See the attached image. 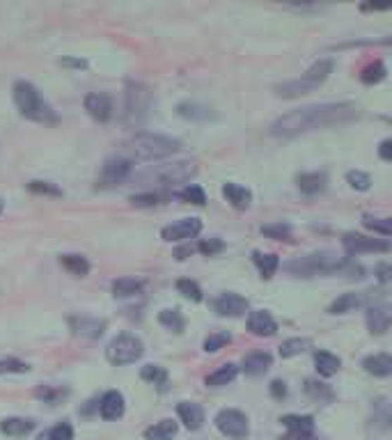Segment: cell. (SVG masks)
Here are the masks:
<instances>
[{
  "label": "cell",
  "instance_id": "cell-49",
  "mask_svg": "<svg viewBox=\"0 0 392 440\" xmlns=\"http://www.w3.org/2000/svg\"><path fill=\"white\" fill-rule=\"evenodd\" d=\"M37 396L48 404H55L58 399H63L65 396V390H51V387H41V390H37Z\"/></svg>",
  "mask_w": 392,
  "mask_h": 440
},
{
  "label": "cell",
  "instance_id": "cell-26",
  "mask_svg": "<svg viewBox=\"0 0 392 440\" xmlns=\"http://www.w3.org/2000/svg\"><path fill=\"white\" fill-rule=\"evenodd\" d=\"M32 429H34V422L23 420V418H7V420L0 422V431H3L5 436H12V438L28 436Z\"/></svg>",
  "mask_w": 392,
  "mask_h": 440
},
{
  "label": "cell",
  "instance_id": "cell-4",
  "mask_svg": "<svg viewBox=\"0 0 392 440\" xmlns=\"http://www.w3.org/2000/svg\"><path fill=\"white\" fill-rule=\"evenodd\" d=\"M330 72H333V60H319V62L312 65L308 72L301 74L299 79H292V81L277 85L275 94L282 99H299V97H303V94L315 92L319 85H324Z\"/></svg>",
  "mask_w": 392,
  "mask_h": 440
},
{
  "label": "cell",
  "instance_id": "cell-31",
  "mask_svg": "<svg viewBox=\"0 0 392 440\" xmlns=\"http://www.w3.org/2000/svg\"><path fill=\"white\" fill-rule=\"evenodd\" d=\"M141 289H143V282L136 278H119L112 282V296L115 298H131V296H136V293H141Z\"/></svg>",
  "mask_w": 392,
  "mask_h": 440
},
{
  "label": "cell",
  "instance_id": "cell-13",
  "mask_svg": "<svg viewBox=\"0 0 392 440\" xmlns=\"http://www.w3.org/2000/svg\"><path fill=\"white\" fill-rule=\"evenodd\" d=\"M129 175H131V161L129 159H110L106 166H103L101 175H99V186L101 188L117 186Z\"/></svg>",
  "mask_w": 392,
  "mask_h": 440
},
{
  "label": "cell",
  "instance_id": "cell-53",
  "mask_svg": "<svg viewBox=\"0 0 392 440\" xmlns=\"http://www.w3.org/2000/svg\"><path fill=\"white\" fill-rule=\"evenodd\" d=\"M63 67H76V69H85L87 62L85 60H78V58H63Z\"/></svg>",
  "mask_w": 392,
  "mask_h": 440
},
{
  "label": "cell",
  "instance_id": "cell-23",
  "mask_svg": "<svg viewBox=\"0 0 392 440\" xmlns=\"http://www.w3.org/2000/svg\"><path fill=\"white\" fill-rule=\"evenodd\" d=\"M372 427L377 431H392V401H388V399L374 401Z\"/></svg>",
  "mask_w": 392,
  "mask_h": 440
},
{
  "label": "cell",
  "instance_id": "cell-8",
  "mask_svg": "<svg viewBox=\"0 0 392 440\" xmlns=\"http://www.w3.org/2000/svg\"><path fill=\"white\" fill-rule=\"evenodd\" d=\"M195 172H197V166L193 161H177V163H168V166H159L147 177H152L156 184L172 186V184H184Z\"/></svg>",
  "mask_w": 392,
  "mask_h": 440
},
{
  "label": "cell",
  "instance_id": "cell-47",
  "mask_svg": "<svg viewBox=\"0 0 392 440\" xmlns=\"http://www.w3.org/2000/svg\"><path fill=\"white\" fill-rule=\"evenodd\" d=\"M197 248H200V253H204V255L211 257V255L221 253V250L225 248V244H223V241H218V239H209V241H202Z\"/></svg>",
  "mask_w": 392,
  "mask_h": 440
},
{
  "label": "cell",
  "instance_id": "cell-37",
  "mask_svg": "<svg viewBox=\"0 0 392 440\" xmlns=\"http://www.w3.org/2000/svg\"><path fill=\"white\" fill-rule=\"evenodd\" d=\"M41 440H74V427L67 425V422H60L53 429H48Z\"/></svg>",
  "mask_w": 392,
  "mask_h": 440
},
{
  "label": "cell",
  "instance_id": "cell-3",
  "mask_svg": "<svg viewBox=\"0 0 392 440\" xmlns=\"http://www.w3.org/2000/svg\"><path fill=\"white\" fill-rule=\"evenodd\" d=\"M14 103L25 119H32V122H41V124L60 122L55 110L44 101L41 92L34 88V85H30L28 81L14 83Z\"/></svg>",
  "mask_w": 392,
  "mask_h": 440
},
{
  "label": "cell",
  "instance_id": "cell-42",
  "mask_svg": "<svg viewBox=\"0 0 392 440\" xmlns=\"http://www.w3.org/2000/svg\"><path fill=\"white\" fill-rule=\"evenodd\" d=\"M225 344H230V335L228 333H214L204 340V351L216 353V351H221Z\"/></svg>",
  "mask_w": 392,
  "mask_h": 440
},
{
  "label": "cell",
  "instance_id": "cell-43",
  "mask_svg": "<svg viewBox=\"0 0 392 440\" xmlns=\"http://www.w3.org/2000/svg\"><path fill=\"white\" fill-rule=\"evenodd\" d=\"M346 181L355 188V191H367L370 184H372L370 175H365V172H360V170H351V172H348Z\"/></svg>",
  "mask_w": 392,
  "mask_h": 440
},
{
  "label": "cell",
  "instance_id": "cell-12",
  "mask_svg": "<svg viewBox=\"0 0 392 440\" xmlns=\"http://www.w3.org/2000/svg\"><path fill=\"white\" fill-rule=\"evenodd\" d=\"M200 229H202V222L200 218H184V220H177L172 222V225L163 227L161 229V239L163 241H186V239H193L200 234Z\"/></svg>",
  "mask_w": 392,
  "mask_h": 440
},
{
  "label": "cell",
  "instance_id": "cell-18",
  "mask_svg": "<svg viewBox=\"0 0 392 440\" xmlns=\"http://www.w3.org/2000/svg\"><path fill=\"white\" fill-rule=\"evenodd\" d=\"M367 328L374 335H383L392 328V307L372 305L367 309Z\"/></svg>",
  "mask_w": 392,
  "mask_h": 440
},
{
  "label": "cell",
  "instance_id": "cell-33",
  "mask_svg": "<svg viewBox=\"0 0 392 440\" xmlns=\"http://www.w3.org/2000/svg\"><path fill=\"white\" fill-rule=\"evenodd\" d=\"M252 260H255L257 269H259L261 278H264V280L273 278V273L277 271V266H280V260H277L275 255H261V253H255V255H252Z\"/></svg>",
  "mask_w": 392,
  "mask_h": 440
},
{
  "label": "cell",
  "instance_id": "cell-45",
  "mask_svg": "<svg viewBox=\"0 0 392 440\" xmlns=\"http://www.w3.org/2000/svg\"><path fill=\"white\" fill-rule=\"evenodd\" d=\"M28 365L21 360H0V374H25Z\"/></svg>",
  "mask_w": 392,
  "mask_h": 440
},
{
  "label": "cell",
  "instance_id": "cell-41",
  "mask_svg": "<svg viewBox=\"0 0 392 440\" xmlns=\"http://www.w3.org/2000/svg\"><path fill=\"white\" fill-rule=\"evenodd\" d=\"M179 197L184 202H190V204H197V206H202L204 202H207V195H204V191L200 186H186L184 191L179 193Z\"/></svg>",
  "mask_w": 392,
  "mask_h": 440
},
{
  "label": "cell",
  "instance_id": "cell-48",
  "mask_svg": "<svg viewBox=\"0 0 392 440\" xmlns=\"http://www.w3.org/2000/svg\"><path fill=\"white\" fill-rule=\"evenodd\" d=\"M131 204H133V206H156V204H159V195H154V193L133 195V197H131Z\"/></svg>",
  "mask_w": 392,
  "mask_h": 440
},
{
  "label": "cell",
  "instance_id": "cell-46",
  "mask_svg": "<svg viewBox=\"0 0 392 440\" xmlns=\"http://www.w3.org/2000/svg\"><path fill=\"white\" fill-rule=\"evenodd\" d=\"M261 234H266V236H271V239H289L292 229H289V225L275 222V225H264V227H261Z\"/></svg>",
  "mask_w": 392,
  "mask_h": 440
},
{
  "label": "cell",
  "instance_id": "cell-25",
  "mask_svg": "<svg viewBox=\"0 0 392 440\" xmlns=\"http://www.w3.org/2000/svg\"><path fill=\"white\" fill-rule=\"evenodd\" d=\"M223 193L228 197V202L232 206H237V209H248L250 202H252V193L248 191L246 186H239V184H225L223 186Z\"/></svg>",
  "mask_w": 392,
  "mask_h": 440
},
{
  "label": "cell",
  "instance_id": "cell-9",
  "mask_svg": "<svg viewBox=\"0 0 392 440\" xmlns=\"http://www.w3.org/2000/svg\"><path fill=\"white\" fill-rule=\"evenodd\" d=\"M216 427L228 438H246L248 436V418L237 408H223L216 415Z\"/></svg>",
  "mask_w": 392,
  "mask_h": 440
},
{
  "label": "cell",
  "instance_id": "cell-35",
  "mask_svg": "<svg viewBox=\"0 0 392 440\" xmlns=\"http://www.w3.org/2000/svg\"><path fill=\"white\" fill-rule=\"evenodd\" d=\"M141 378H145V381H150V383H154L156 387H161L163 390L165 383H168V372L159 365H145L141 369Z\"/></svg>",
  "mask_w": 392,
  "mask_h": 440
},
{
  "label": "cell",
  "instance_id": "cell-15",
  "mask_svg": "<svg viewBox=\"0 0 392 440\" xmlns=\"http://www.w3.org/2000/svg\"><path fill=\"white\" fill-rule=\"evenodd\" d=\"M214 309L221 316H241L248 309V300L239 293H223L214 300Z\"/></svg>",
  "mask_w": 392,
  "mask_h": 440
},
{
  "label": "cell",
  "instance_id": "cell-52",
  "mask_svg": "<svg viewBox=\"0 0 392 440\" xmlns=\"http://www.w3.org/2000/svg\"><path fill=\"white\" fill-rule=\"evenodd\" d=\"M271 394L275 396V399H282V396L287 394L285 383H282V381H273V383H271Z\"/></svg>",
  "mask_w": 392,
  "mask_h": 440
},
{
  "label": "cell",
  "instance_id": "cell-44",
  "mask_svg": "<svg viewBox=\"0 0 392 440\" xmlns=\"http://www.w3.org/2000/svg\"><path fill=\"white\" fill-rule=\"evenodd\" d=\"M28 191L30 193H41V195H63V191H60L58 186L48 184V181H30L28 184Z\"/></svg>",
  "mask_w": 392,
  "mask_h": 440
},
{
  "label": "cell",
  "instance_id": "cell-50",
  "mask_svg": "<svg viewBox=\"0 0 392 440\" xmlns=\"http://www.w3.org/2000/svg\"><path fill=\"white\" fill-rule=\"evenodd\" d=\"M377 280L379 282H390L392 280V266L390 264H379L377 266Z\"/></svg>",
  "mask_w": 392,
  "mask_h": 440
},
{
  "label": "cell",
  "instance_id": "cell-10",
  "mask_svg": "<svg viewBox=\"0 0 392 440\" xmlns=\"http://www.w3.org/2000/svg\"><path fill=\"white\" fill-rule=\"evenodd\" d=\"M282 425L287 434L280 440H315V418L312 415H285Z\"/></svg>",
  "mask_w": 392,
  "mask_h": 440
},
{
  "label": "cell",
  "instance_id": "cell-40",
  "mask_svg": "<svg viewBox=\"0 0 392 440\" xmlns=\"http://www.w3.org/2000/svg\"><path fill=\"white\" fill-rule=\"evenodd\" d=\"M383 76H386V67H383V62L381 60H377V62H372L370 67H365L362 69V76L360 79L365 81V83H379Z\"/></svg>",
  "mask_w": 392,
  "mask_h": 440
},
{
  "label": "cell",
  "instance_id": "cell-39",
  "mask_svg": "<svg viewBox=\"0 0 392 440\" xmlns=\"http://www.w3.org/2000/svg\"><path fill=\"white\" fill-rule=\"evenodd\" d=\"M177 291L184 293L188 300H193V303H200L202 300V289L197 287V282L193 280H177Z\"/></svg>",
  "mask_w": 392,
  "mask_h": 440
},
{
  "label": "cell",
  "instance_id": "cell-14",
  "mask_svg": "<svg viewBox=\"0 0 392 440\" xmlns=\"http://www.w3.org/2000/svg\"><path fill=\"white\" fill-rule=\"evenodd\" d=\"M83 106L87 113L97 119V122H108L112 115V101L108 94H101V92L87 94V97L83 99Z\"/></svg>",
  "mask_w": 392,
  "mask_h": 440
},
{
  "label": "cell",
  "instance_id": "cell-16",
  "mask_svg": "<svg viewBox=\"0 0 392 440\" xmlns=\"http://www.w3.org/2000/svg\"><path fill=\"white\" fill-rule=\"evenodd\" d=\"M67 324L72 328L74 335H81V338H87V340H97L99 335L103 333V321L99 319H92V316H67Z\"/></svg>",
  "mask_w": 392,
  "mask_h": 440
},
{
  "label": "cell",
  "instance_id": "cell-38",
  "mask_svg": "<svg viewBox=\"0 0 392 440\" xmlns=\"http://www.w3.org/2000/svg\"><path fill=\"white\" fill-rule=\"evenodd\" d=\"M362 225L383 236H392V218H365Z\"/></svg>",
  "mask_w": 392,
  "mask_h": 440
},
{
  "label": "cell",
  "instance_id": "cell-54",
  "mask_svg": "<svg viewBox=\"0 0 392 440\" xmlns=\"http://www.w3.org/2000/svg\"><path fill=\"white\" fill-rule=\"evenodd\" d=\"M3 209H5V204H3V200H0V215H3Z\"/></svg>",
  "mask_w": 392,
  "mask_h": 440
},
{
  "label": "cell",
  "instance_id": "cell-29",
  "mask_svg": "<svg viewBox=\"0 0 392 440\" xmlns=\"http://www.w3.org/2000/svg\"><path fill=\"white\" fill-rule=\"evenodd\" d=\"M174 436H177V422L172 420H161L145 431L147 440H172Z\"/></svg>",
  "mask_w": 392,
  "mask_h": 440
},
{
  "label": "cell",
  "instance_id": "cell-17",
  "mask_svg": "<svg viewBox=\"0 0 392 440\" xmlns=\"http://www.w3.org/2000/svg\"><path fill=\"white\" fill-rule=\"evenodd\" d=\"M372 298H374V293H372V291H351V293H342V296H339L337 300H333V305H330V312H333V314L351 312L353 307L367 305Z\"/></svg>",
  "mask_w": 392,
  "mask_h": 440
},
{
  "label": "cell",
  "instance_id": "cell-11",
  "mask_svg": "<svg viewBox=\"0 0 392 440\" xmlns=\"http://www.w3.org/2000/svg\"><path fill=\"white\" fill-rule=\"evenodd\" d=\"M342 244L346 248L348 255H362V253H388L390 250V244L388 241H381V239H370V236H362V234H346L342 239Z\"/></svg>",
  "mask_w": 392,
  "mask_h": 440
},
{
  "label": "cell",
  "instance_id": "cell-21",
  "mask_svg": "<svg viewBox=\"0 0 392 440\" xmlns=\"http://www.w3.org/2000/svg\"><path fill=\"white\" fill-rule=\"evenodd\" d=\"M177 415L181 422H184V427L190 431H197L204 425V411H202V406H197V404H193V401H181L177 406Z\"/></svg>",
  "mask_w": 392,
  "mask_h": 440
},
{
  "label": "cell",
  "instance_id": "cell-6",
  "mask_svg": "<svg viewBox=\"0 0 392 440\" xmlns=\"http://www.w3.org/2000/svg\"><path fill=\"white\" fill-rule=\"evenodd\" d=\"M143 353H145V347H143V342L136 338V335L122 333L108 344L106 358H108V362H112V365L122 367V365H131V362L141 360Z\"/></svg>",
  "mask_w": 392,
  "mask_h": 440
},
{
  "label": "cell",
  "instance_id": "cell-51",
  "mask_svg": "<svg viewBox=\"0 0 392 440\" xmlns=\"http://www.w3.org/2000/svg\"><path fill=\"white\" fill-rule=\"evenodd\" d=\"M379 156L383 161H392V138H388V140H383L379 145Z\"/></svg>",
  "mask_w": 392,
  "mask_h": 440
},
{
  "label": "cell",
  "instance_id": "cell-27",
  "mask_svg": "<svg viewBox=\"0 0 392 440\" xmlns=\"http://www.w3.org/2000/svg\"><path fill=\"white\" fill-rule=\"evenodd\" d=\"M326 175L324 172H305V175L299 177V188L303 193L308 195H315V193H321L326 188Z\"/></svg>",
  "mask_w": 392,
  "mask_h": 440
},
{
  "label": "cell",
  "instance_id": "cell-24",
  "mask_svg": "<svg viewBox=\"0 0 392 440\" xmlns=\"http://www.w3.org/2000/svg\"><path fill=\"white\" fill-rule=\"evenodd\" d=\"M362 367L367 374L374 376H390L392 374V356L388 353H377V356H367L362 360Z\"/></svg>",
  "mask_w": 392,
  "mask_h": 440
},
{
  "label": "cell",
  "instance_id": "cell-34",
  "mask_svg": "<svg viewBox=\"0 0 392 440\" xmlns=\"http://www.w3.org/2000/svg\"><path fill=\"white\" fill-rule=\"evenodd\" d=\"M159 324H163L168 331L172 333H184V316H181L177 309H163V312H159Z\"/></svg>",
  "mask_w": 392,
  "mask_h": 440
},
{
  "label": "cell",
  "instance_id": "cell-28",
  "mask_svg": "<svg viewBox=\"0 0 392 440\" xmlns=\"http://www.w3.org/2000/svg\"><path fill=\"white\" fill-rule=\"evenodd\" d=\"M239 374V367L234 365V362H228V365H223V367H218L216 372H211L207 376V385L209 387H221V385H228L232 383L234 378H237Z\"/></svg>",
  "mask_w": 392,
  "mask_h": 440
},
{
  "label": "cell",
  "instance_id": "cell-20",
  "mask_svg": "<svg viewBox=\"0 0 392 440\" xmlns=\"http://www.w3.org/2000/svg\"><path fill=\"white\" fill-rule=\"evenodd\" d=\"M248 331L252 335H261V338H271V335H275V331H277V324L271 314L264 312V309H255V312L248 316Z\"/></svg>",
  "mask_w": 392,
  "mask_h": 440
},
{
  "label": "cell",
  "instance_id": "cell-5",
  "mask_svg": "<svg viewBox=\"0 0 392 440\" xmlns=\"http://www.w3.org/2000/svg\"><path fill=\"white\" fill-rule=\"evenodd\" d=\"M346 266V257H337L335 253H315L305 255L301 260L287 264V271L294 275H303V278H312V275H328L337 273Z\"/></svg>",
  "mask_w": 392,
  "mask_h": 440
},
{
  "label": "cell",
  "instance_id": "cell-7",
  "mask_svg": "<svg viewBox=\"0 0 392 440\" xmlns=\"http://www.w3.org/2000/svg\"><path fill=\"white\" fill-rule=\"evenodd\" d=\"M152 94L141 83H129L124 94V119L131 124H141L150 113Z\"/></svg>",
  "mask_w": 392,
  "mask_h": 440
},
{
  "label": "cell",
  "instance_id": "cell-30",
  "mask_svg": "<svg viewBox=\"0 0 392 440\" xmlns=\"http://www.w3.org/2000/svg\"><path fill=\"white\" fill-rule=\"evenodd\" d=\"M315 365H317V372L321 376H333L337 374V369H339V358L333 356V353H328V351H317L315 353Z\"/></svg>",
  "mask_w": 392,
  "mask_h": 440
},
{
  "label": "cell",
  "instance_id": "cell-1",
  "mask_svg": "<svg viewBox=\"0 0 392 440\" xmlns=\"http://www.w3.org/2000/svg\"><path fill=\"white\" fill-rule=\"evenodd\" d=\"M353 117H358V106L355 103H317V106H305L299 110H292L282 117H277L271 124V135L275 138H296L317 128L335 126L351 122Z\"/></svg>",
  "mask_w": 392,
  "mask_h": 440
},
{
  "label": "cell",
  "instance_id": "cell-22",
  "mask_svg": "<svg viewBox=\"0 0 392 440\" xmlns=\"http://www.w3.org/2000/svg\"><path fill=\"white\" fill-rule=\"evenodd\" d=\"M271 353L266 351H257V353H250V356L243 358V372H246L248 376H261L268 372V367H271Z\"/></svg>",
  "mask_w": 392,
  "mask_h": 440
},
{
  "label": "cell",
  "instance_id": "cell-19",
  "mask_svg": "<svg viewBox=\"0 0 392 440\" xmlns=\"http://www.w3.org/2000/svg\"><path fill=\"white\" fill-rule=\"evenodd\" d=\"M99 413H101V418L108 422L119 420L122 415H124V396H122L117 390L106 392L99 401Z\"/></svg>",
  "mask_w": 392,
  "mask_h": 440
},
{
  "label": "cell",
  "instance_id": "cell-2",
  "mask_svg": "<svg viewBox=\"0 0 392 440\" xmlns=\"http://www.w3.org/2000/svg\"><path fill=\"white\" fill-rule=\"evenodd\" d=\"M181 149V142L174 140L170 135H161V133H136L131 140L126 142V152L131 159L136 161H159V159H168L172 154H177Z\"/></svg>",
  "mask_w": 392,
  "mask_h": 440
},
{
  "label": "cell",
  "instance_id": "cell-32",
  "mask_svg": "<svg viewBox=\"0 0 392 440\" xmlns=\"http://www.w3.org/2000/svg\"><path fill=\"white\" fill-rule=\"evenodd\" d=\"M60 262H63V266L69 273L78 275V278H83V275L90 273V262H87L83 255H63Z\"/></svg>",
  "mask_w": 392,
  "mask_h": 440
},
{
  "label": "cell",
  "instance_id": "cell-36",
  "mask_svg": "<svg viewBox=\"0 0 392 440\" xmlns=\"http://www.w3.org/2000/svg\"><path fill=\"white\" fill-rule=\"evenodd\" d=\"M308 347H310V340H301V338L287 340V342H282V347H280V356L282 358H294V356H299V353H303Z\"/></svg>",
  "mask_w": 392,
  "mask_h": 440
}]
</instances>
